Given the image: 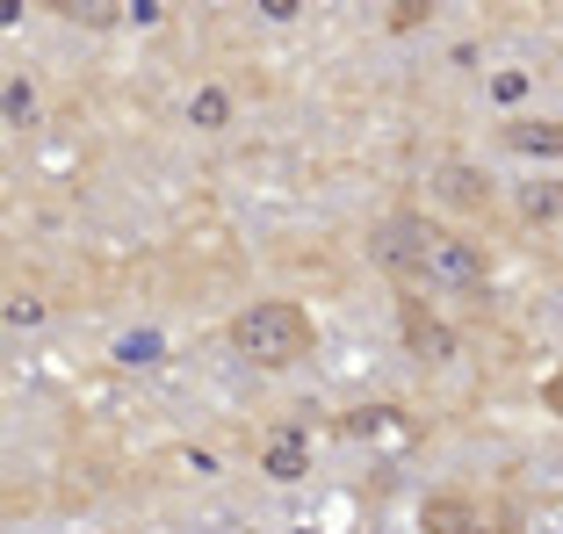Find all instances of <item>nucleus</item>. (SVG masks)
Segmentation results:
<instances>
[{"instance_id":"nucleus-1","label":"nucleus","mask_w":563,"mask_h":534,"mask_svg":"<svg viewBox=\"0 0 563 534\" xmlns=\"http://www.w3.org/2000/svg\"><path fill=\"white\" fill-rule=\"evenodd\" d=\"M232 347L246 354L253 368H289L303 347H311V318H303L297 303H253V311H239Z\"/></svg>"},{"instance_id":"nucleus-2","label":"nucleus","mask_w":563,"mask_h":534,"mask_svg":"<svg viewBox=\"0 0 563 534\" xmlns=\"http://www.w3.org/2000/svg\"><path fill=\"white\" fill-rule=\"evenodd\" d=\"M427 246H433V224L412 218V210L376 224V260L383 267H419V275H427Z\"/></svg>"},{"instance_id":"nucleus-3","label":"nucleus","mask_w":563,"mask_h":534,"mask_svg":"<svg viewBox=\"0 0 563 534\" xmlns=\"http://www.w3.org/2000/svg\"><path fill=\"white\" fill-rule=\"evenodd\" d=\"M427 275L433 282H448V289H470L484 275V253L477 246H463V238H448V232H433V246H427Z\"/></svg>"},{"instance_id":"nucleus-4","label":"nucleus","mask_w":563,"mask_h":534,"mask_svg":"<svg viewBox=\"0 0 563 534\" xmlns=\"http://www.w3.org/2000/svg\"><path fill=\"white\" fill-rule=\"evenodd\" d=\"M405 347H412V354H419L427 368L455 361V333H448V325H441V318L427 311V303H412V311H405Z\"/></svg>"},{"instance_id":"nucleus-5","label":"nucleus","mask_w":563,"mask_h":534,"mask_svg":"<svg viewBox=\"0 0 563 534\" xmlns=\"http://www.w3.org/2000/svg\"><path fill=\"white\" fill-rule=\"evenodd\" d=\"M419 527H427V534H492V527H484V513H477L470 499H427Z\"/></svg>"},{"instance_id":"nucleus-6","label":"nucleus","mask_w":563,"mask_h":534,"mask_svg":"<svg viewBox=\"0 0 563 534\" xmlns=\"http://www.w3.org/2000/svg\"><path fill=\"white\" fill-rule=\"evenodd\" d=\"M261 463H267V477H275V485H297V477H303V463H311V448H303V434H297V426H282V434L267 441V455H261Z\"/></svg>"},{"instance_id":"nucleus-7","label":"nucleus","mask_w":563,"mask_h":534,"mask_svg":"<svg viewBox=\"0 0 563 534\" xmlns=\"http://www.w3.org/2000/svg\"><path fill=\"white\" fill-rule=\"evenodd\" d=\"M433 188H441L448 202H484V174H477V167H463V159H448V167L433 174Z\"/></svg>"},{"instance_id":"nucleus-8","label":"nucleus","mask_w":563,"mask_h":534,"mask_svg":"<svg viewBox=\"0 0 563 534\" xmlns=\"http://www.w3.org/2000/svg\"><path fill=\"white\" fill-rule=\"evenodd\" d=\"M498 137L514 152H563V123H506Z\"/></svg>"},{"instance_id":"nucleus-9","label":"nucleus","mask_w":563,"mask_h":534,"mask_svg":"<svg viewBox=\"0 0 563 534\" xmlns=\"http://www.w3.org/2000/svg\"><path fill=\"white\" fill-rule=\"evenodd\" d=\"M520 218H528V224H556L563 218V181L528 188V196H520Z\"/></svg>"},{"instance_id":"nucleus-10","label":"nucleus","mask_w":563,"mask_h":534,"mask_svg":"<svg viewBox=\"0 0 563 534\" xmlns=\"http://www.w3.org/2000/svg\"><path fill=\"white\" fill-rule=\"evenodd\" d=\"M224 116H232V94H224V87H202V94L188 101V123H202V131H224Z\"/></svg>"},{"instance_id":"nucleus-11","label":"nucleus","mask_w":563,"mask_h":534,"mask_svg":"<svg viewBox=\"0 0 563 534\" xmlns=\"http://www.w3.org/2000/svg\"><path fill=\"white\" fill-rule=\"evenodd\" d=\"M66 15L87 22V30H101V22H123V8H95V0H66Z\"/></svg>"},{"instance_id":"nucleus-12","label":"nucleus","mask_w":563,"mask_h":534,"mask_svg":"<svg viewBox=\"0 0 563 534\" xmlns=\"http://www.w3.org/2000/svg\"><path fill=\"white\" fill-rule=\"evenodd\" d=\"M30 109H36V101H30V80H15V87H8V116L30 123Z\"/></svg>"},{"instance_id":"nucleus-13","label":"nucleus","mask_w":563,"mask_h":534,"mask_svg":"<svg viewBox=\"0 0 563 534\" xmlns=\"http://www.w3.org/2000/svg\"><path fill=\"white\" fill-rule=\"evenodd\" d=\"M8 318H15V325H36L44 311H36V297H15V303H8Z\"/></svg>"},{"instance_id":"nucleus-14","label":"nucleus","mask_w":563,"mask_h":534,"mask_svg":"<svg viewBox=\"0 0 563 534\" xmlns=\"http://www.w3.org/2000/svg\"><path fill=\"white\" fill-rule=\"evenodd\" d=\"M542 398H549V412H563V376H549V390H542Z\"/></svg>"}]
</instances>
